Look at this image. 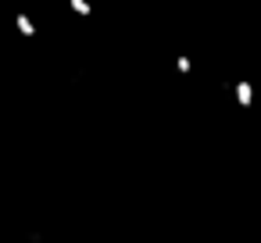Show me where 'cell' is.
<instances>
[{"instance_id": "1", "label": "cell", "mask_w": 261, "mask_h": 243, "mask_svg": "<svg viewBox=\"0 0 261 243\" xmlns=\"http://www.w3.org/2000/svg\"><path fill=\"white\" fill-rule=\"evenodd\" d=\"M254 100H257V90H254V83H250V79L232 83V104H236L240 111H250V107H254Z\"/></svg>"}, {"instance_id": "2", "label": "cell", "mask_w": 261, "mask_h": 243, "mask_svg": "<svg viewBox=\"0 0 261 243\" xmlns=\"http://www.w3.org/2000/svg\"><path fill=\"white\" fill-rule=\"evenodd\" d=\"M15 33H18L22 40H33V36H36V18H33L29 11H18V15H15Z\"/></svg>"}, {"instance_id": "3", "label": "cell", "mask_w": 261, "mask_h": 243, "mask_svg": "<svg viewBox=\"0 0 261 243\" xmlns=\"http://www.w3.org/2000/svg\"><path fill=\"white\" fill-rule=\"evenodd\" d=\"M65 4H68V11H72L75 18H83V22L93 15V0H65Z\"/></svg>"}, {"instance_id": "4", "label": "cell", "mask_w": 261, "mask_h": 243, "mask_svg": "<svg viewBox=\"0 0 261 243\" xmlns=\"http://www.w3.org/2000/svg\"><path fill=\"white\" fill-rule=\"evenodd\" d=\"M172 68H175L179 75H190V72H193V58H190V54H175Z\"/></svg>"}]
</instances>
